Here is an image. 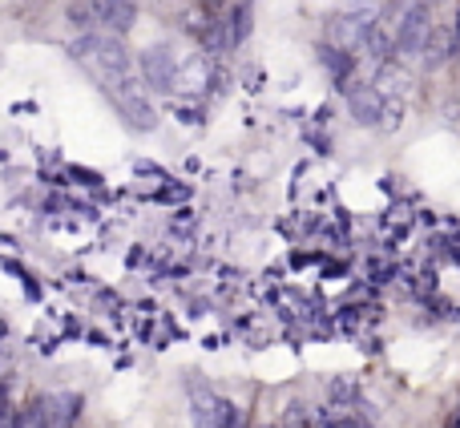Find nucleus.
<instances>
[{"instance_id":"obj_1","label":"nucleus","mask_w":460,"mask_h":428,"mask_svg":"<svg viewBox=\"0 0 460 428\" xmlns=\"http://www.w3.org/2000/svg\"><path fill=\"white\" fill-rule=\"evenodd\" d=\"M69 49L105 89H118V85L129 81V65L134 61H129V49L121 45L118 37H105V32H81Z\"/></svg>"},{"instance_id":"obj_2","label":"nucleus","mask_w":460,"mask_h":428,"mask_svg":"<svg viewBox=\"0 0 460 428\" xmlns=\"http://www.w3.org/2000/svg\"><path fill=\"white\" fill-rule=\"evenodd\" d=\"M69 16L81 24V32H126L134 24V4H73Z\"/></svg>"},{"instance_id":"obj_3","label":"nucleus","mask_w":460,"mask_h":428,"mask_svg":"<svg viewBox=\"0 0 460 428\" xmlns=\"http://www.w3.org/2000/svg\"><path fill=\"white\" fill-rule=\"evenodd\" d=\"M429 37H432V13L424 4H408L396 24V53H408V57L424 53Z\"/></svg>"},{"instance_id":"obj_4","label":"nucleus","mask_w":460,"mask_h":428,"mask_svg":"<svg viewBox=\"0 0 460 428\" xmlns=\"http://www.w3.org/2000/svg\"><path fill=\"white\" fill-rule=\"evenodd\" d=\"M178 73H182V61L174 57V49L170 45L142 49V77L150 81V89H158V94H174Z\"/></svg>"},{"instance_id":"obj_5","label":"nucleus","mask_w":460,"mask_h":428,"mask_svg":"<svg viewBox=\"0 0 460 428\" xmlns=\"http://www.w3.org/2000/svg\"><path fill=\"white\" fill-rule=\"evenodd\" d=\"M343 94H348V110H351V118H356L359 126H388L392 102L376 85H364V81H356V85L343 89Z\"/></svg>"},{"instance_id":"obj_6","label":"nucleus","mask_w":460,"mask_h":428,"mask_svg":"<svg viewBox=\"0 0 460 428\" xmlns=\"http://www.w3.org/2000/svg\"><path fill=\"white\" fill-rule=\"evenodd\" d=\"M223 405H226V397H218V392L207 388V384H194L190 388V421H194V428H218L223 424Z\"/></svg>"},{"instance_id":"obj_7","label":"nucleus","mask_w":460,"mask_h":428,"mask_svg":"<svg viewBox=\"0 0 460 428\" xmlns=\"http://www.w3.org/2000/svg\"><path fill=\"white\" fill-rule=\"evenodd\" d=\"M40 408H45V421L49 428H73L81 413V397L73 392H53V397H40Z\"/></svg>"},{"instance_id":"obj_8","label":"nucleus","mask_w":460,"mask_h":428,"mask_svg":"<svg viewBox=\"0 0 460 428\" xmlns=\"http://www.w3.org/2000/svg\"><path fill=\"white\" fill-rule=\"evenodd\" d=\"M319 57H323L327 73H332V77L340 81L343 89L356 85V81H351V73H356V57H351L348 49H340V45H332V40H323V45H319Z\"/></svg>"},{"instance_id":"obj_9","label":"nucleus","mask_w":460,"mask_h":428,"mask_svg":"<svg viewBox=\"0 0 460 428\" xmlns=\"http://www.w3.org/2000/svg\"><path fill=\"white\" fill-rule=\"evenodd\" d=\"M307 428H376V424L356 413H323V416H311Z\"/></svg>"},{"instance_id":"obj_10","label":"nucleus","mask_w":460,"mask_h":428,"mask_svg":"<svg viewBox=\"0 0 460 428\" xmlns=\"http://www.w3.org/2000/svg\"><path fill=\"white\" fill-rule=\"evenodd\" d=\"M13 428H49L45 408H40V397H37V400H29V405H24L21 413L13 416Z\"/></svg>"},{"instance_id":"obj_11","label":"nucleus","mask_w":460,"mask_h":428,"mask_svg":"<svg viewBox=\"0 0 460 428\" xmlns=\"http://www.w3.org/2000/svg\"><path fill=\"white\" fill-rule=\"evenodd\" d=\"M359 400V388H356V380H335L332 384V405H340V408H351Z\"/></svg>"},{"instance_id":"obj_12","label":"nucleus","mask_w":460,"mask_h":428,"mask_svg":"<svg viewBox=\"0 0 460 428\" xmlns=\"http://www.w3.org/2000/svg\"><path fill=\"white\" fill-rule=\"evenodd\" d=\"M8 424H13V416H8V408L0 405V428H8Z\"/></svg>"},{"instance_id":"obj_13","label":"nucleus","mask_w":460,"mask_h":428,"mask_svg":"<svg viewBox=\"0 0 460 428\" xmlns=\"http://www.w3.org/2000/svg\"><path fill=\"white\" fill-rule=\"evenodd\" d=\"M445 428H460V408H456V413H453V416H448V421H445Z\"/></svg>"},{"instance_id":"obj_14","label":"nucleus","mask_w":460,"mask_h":428,"mask_svg":"<svg viewBox=\"0 0 460 428\" xmlns=\"http://www.w3.org/2000/svg\"><path fill=\"white\" fill-rule=\"evenodd\" d=\"M453 45L460 49V8H456V29H453Z\"/></svg>"}]
</instances>
